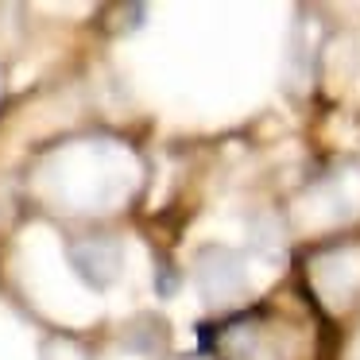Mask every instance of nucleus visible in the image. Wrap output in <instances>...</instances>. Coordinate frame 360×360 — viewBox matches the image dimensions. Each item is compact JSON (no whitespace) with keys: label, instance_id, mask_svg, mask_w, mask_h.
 Here are the masks:
<instances>
[{"label":"nucleus","instance_id":"f257e3e1","mask_svg":"<svg viewBox=\"0 0 360 360\" xmlns=\"http://www.w3.org/2000/svg\"><path fill=\"white\" fill-rule=\"evenodd\" d=\"M194 283L202 290L205 302L221 306V302H233V298L244 295L248 287V271H244V259L236 256L233 248H202L194 259Z\"/></svg>","mask_w":360,"mask_h":360},{"label":"nucleus","instance_id":"f03ea898","mask_svg":"<svg viewBox=\"0 0 360 360\" xmlns=\"http://www.w3.org/2000/svg\"><path fill=\"white\" fill-rule=\"evenodd\" d=\"M120 264H124V248L112 236H82V240L70 244V267L94 290L112 287L120 275Z\"/></svg>","mask_w":360,"mask_h":360},{"label":"nucleus","instance_id":"7ed1b4c3","mask_svg":"<svg viewBox=\"0 0 360 360\" xmlns=\"http://www.w3.org/2000/svg\"><path fill=\"white\" fill-rule=\"evenodd\" d=\"M252 248H264V252H279L283 248V233L271 217H256L252 221Z\"/></svg>","mask_w":360,"mask_h":360},{"label":"nucleus","instance_id":"20e7f679","mask_svg":"<svg viewBox=\"0 0 360 360\" xmlns=\"http://www.w3.org/2000/svg\"><path fill=\"white\" fill-rule=\"evenodd\" d=\"M159 295H174V275H171V267H159Z\"/></svg>","mask_w":360,"mask_h":360}]
</instances>
